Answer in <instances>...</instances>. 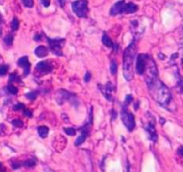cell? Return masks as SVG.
Segmentation results:
<instances>
[{
  "label": "cell",
  "instance_id": "obj_1",
  "mask_svg": "<svg viewBox=\"0 0 183 172\" xmlns=\"http://www.w3.org/2000/svg\"><path fill=\"white\" fill-rule=\"evenodd\" d=\"M147 86L154 100L161 107L169 109V107L172 102V95L171 91L160 80L159 77L154 78Z\"/></svg>",
  "mask_w": 183,
  "mask_h": 172
},
{
  "label": "cell",
  "instance_id": "obj_2",
  "mask_svg": "<svg viewBox=\"0 0 183 172\" xmlns=\"http://www.w3.org/2000/svg\"><path fill=\"white\" fill-rule=\"evenodd\" d=\"M136 52V40L133 39L130 45L125 48L123 55V73L125 80L128 82H130L134 77V60Z\"/></svg>",
  "mask_w": 183,
  "mask_h": 172
},
{
  "label": "cell",
  "instance_id": "obj_3",
  "mask_svg": "<svg viewBox=\"0 0 183 172\" xmlns=\"http://www.w3.org/2000/svg\"><path fill=\"white\" fill-rule=\"evenodd\" d=\"M139 7L136 4L129 2L126 3L124 0H118L110 9V15L111 16H116L118 14H133L138 11Z\"/></svg>",
  "mask_w": 183,
  "mask_h": 172
},
{
  "label": "cell",
  "instance_id": "obj_4",
  "mask_svg": "<svg viewBox=\"0 0 183 172\" xmlns=\"http://www.w3.org/2000/svg\"><path fill=\"white\" fill-rule=\"evenodd\" d=\"M93 125V107H89V119L86 121V123L79 128V131L81 132L80 136H78L75 142H74V145L75 146H80L81 144H82L83 142L86 141V139L89 137L90 131H91V127Z\"/></svg>",
  "mask_w": 183,
  "mask_h": 172
},
{
  "label": "cell",
  "instance_id": "obj_5",
  "mask_svg": "<svg viewBox=\"0 0 183 172\" xmlns=\"http://www.w3.org/2000/svg\"><path fill=\"white\" fill-rule=\"evenodd\" d=\"M144 129L148 135V139L153 142H157L158 136L155 128V119L151 113L147 112L145 115V119L143 121Z\"/></svg>",
  "mask_w": 183,
  "mask_h": 172
},
{
  "label": "cell",
  "instance_id": "obj_6",
  "mask_svg": "<svg viewBox=\"0 0 183 172\" xmlns=\"http://www.w3.org/2000/svg\"><path fill=\"white\" fill-rule=\"evenodd\" d=\"M121 119L126 126L129 132H132L136 127V122H135V117L132 113L130 112L128 108V106L123 104L122 109H121Z\"/></svg>",
  "mask_w": 183,
  "mask_h": 172
},
{
  "label": "cell",
  "instance_id": "obj_7",
  "mask_svg": "<svg viewBox=\"0 0 183 172\" xmlns=\"http://www.w3.org/2000/svg\"><path fill=\"white\" fill-rule=\"evenodd\" d=\"M56 101L59 105H62L67 101L70 102L72 105H74L75 107H78V105H79V101H78L77 95L73 92H70L64 89H60L57 91Z\"/></svg>",
  "mask_w": 183,
  "mask_h": 172
},
{
  "label": "cell",
  "instance_id": "obj_8",
  "mask_svg": "<svg viewBox=\"0 0 183 172\" xmlns=\"http://www.w3.org/2000/svg\"><path fill=\"white\" fill-rule=\"evenodd\" d=\"M88 0H75L71 3L73 13L80 18H87L89 14Z\"/></svg>",
  "mask_w": 183,
  "mask_h": 172
},
{
  "label": "cell",
  "instance_id": "obj_9",
  "mask_svg": "<svg viewBox=\"0 0 183 172\" xmlns=\"http://www.w3.org/2000/svg\"><path fill=\"white\" fill-rule=\"evenodd\" d=\"M47 41L48 46H49V49L52 51V53L58 57H62L64 55L62 49H63V47L65 46V39H62V38L51 39L47 36Z\"/></svg>",
  "mask_w": 183,
  "mask_h": 172
},
{
  "label": "cell",
  "instance_id": "obj_10",
  "mask_svg": "<svg viewBox=\"0 0 183 172\" xmlns=\"http://www.w3.org/2000/svg\"><path fill=\"white\" fill-rule=\"evenodd\" d=\"M98 89L100 90V92H102L103 96L107 99L108 101H112L113 100V92H115V86L114 84L111 82H107L105 85L102 84H98Z\"/></svg>",
  "mask_w": 183,
  "mask_h": 172
},
{
  "label": "cell",
  "instance_id": "obj_11",
  "mask_svg": "<svg viewBox=\"0 0 183 172\" xmlns=\"http://www.w3.org/2000/svg\"><path fill=\"white\" fill-rule=\"evenodd\" d=\"M54 65L50 63V61H40L36 65V71L39 74V75H45L50 74L53 71Z\"/></svg>",
  "mask_w": 183,
  "mask_h": 172
},
{
  "label": "cell",
  "instance_id": "obj_12",
  "mask_svg": "<svg viewBox=\"0 0 183 172\" xmlns=\"http://www.w3.org/2000/svg\"><path fill=\"white\" fill-rule=\"evenodd\" d=\"M149 55L148 54H139L138 57H137V61H136V72L138 75H142L144 70H145V67H146V64H147V60Z\"/></svg>",
  "mask_w": 183,
  "mask_h": 172
},
{
  "label": "cell",
  "instance_id": "obj_13",
  "mask_svg": "<svg viewBox=\"0 0 183 172\" xmlns=\"http://www.w3.org/2000/svg\"><path fill=\"white\" fill-rule=\"evenodd\" d=\"M17 65L21 66L24 69V76H28L30 73V63L29 61V58L27 56H24L22 58H20L17 61Z\"/></svg>",
  "mask_w": 183,
  "mask_h": 172
},
{
  "label": "cell",
  "instance_id": "obj_14",
  "mask_svg": "<svg viewBox=\"0 0 183 172\" xmlns=\"http://www.w3.org/2000/svg\"><path fill=\"white\" fill-rule=\"evenodd\" d=\"M102 42H103V44H104L106 47H110V48L113 49L115 53L118 52L119 45L115 44V43H113V42L110 39V37L107 35V33H104L103 36H102Z\"/></svg>",
  "mask_w": 183,
  "mask_h": 172
},
{
  "label": "cell",
  "instance_id": "obj_15",
  "mask_svg": "<svg viewBox=\"0 0 183 172\" xmlns=\"http://www.w3.org/2000/svg\"><path fill=\"white\" fill-rule=\"evenodd\" d=\"M35 55L38 58H45L47 57V54H48V50H47V47L45 46H38L35 48V51H34Z\"/></svg>",
  "mask_w": 183,
  "mask_h": 172
},
{
  "label": "cell",
  "instance_id": "obj_16",
  "mask_svg": "<svg viewBox=\"0 0 183 172\" xmlns=\"http://www.w3.org/2000/svg\"><path fill=\"white\" fill-rule=\"evenodd\" d=\"M49 133V128L46 125H40L38 127V134L41 138H46Z\"/></svg>",
  "mask_w": 183,
  "mask_h": 172
},
{
  "label": "cell",
  "instance_id": "obj_17",
  "mask_svg": "<svg viewBox=\"0 0 183 172\" xmlns=\"http://www.w3.org/2000/svg\"><path fill=\"white\" fill-rule=\"evenodd\" d=\"M21 163H22V166L27 167V168H33L36 166V160L33 159H28V160L22 161Z\"/></svg>",
  "mask_w": 183,
  "mask_h": 172
},
{
  "label": "cell",
  "instance_id": "obj_18",
  "mask_svg": "<svg viewBox=\"0 0 183 172\" xmlns=\"http://www.w3.org/2000/svg\"><path fill=\"white\" fill-rule=\"evenodd\" d=\"M13 39H14V36L13 33H8L7 35L5 36L4 38V42L6 46H11L13 45Z\"/></svg>",
  "mask_w": 183,
  "mask_h": 172
},
{
  "label": "cell",
  "instance_id": "obj_19",
  "mask_svg": "<svg viewBox=\"0 0 183 172\" xmlns=\"http://www.w3.org/2000/svg\"><path fill=\"white\" fill-rule=\"evenodd\" d=\"M8 82H9V83H14V82H16V83H21V78H20V76L18 75L15 72H13L12 74H10Z\"/></svg>",
  "mask_w": 183,
  "mask_h": 172
},
{
  "label": "cell",
  "instance_id": "obj_20",
  "mask_svg": "<svg viewBox=\"0 0 183 172\" xmlns=\"http://www.w3.org/2000/svg\"><path fill=\"white\" fill-rule=\"evenodd\" d=\"M38 95H39V91H32V92L26 93L25 97L30 101H35L37 97H38Z\"/></svg>",
  "mask_w": 183,
  "mask_h": 172
},
{
  "label": "cell",
  "instance_id": "obj_21",
  "mask_svg": "<svg viewBox=\"0 0 183 172\" xmlns=\"http://www.w3.org/2000/svg\"><path fill=\"white\" fill-rule=\"evenodd\" d=\"M117 62L115 61V59L111 60V64H110V72L112 74V75H114L116 73H117Z\"/></svg>",
  "mask_w": 183,
  "mask_h": 172
},
{
  "label": "cell",
  "instance_id": "obj_22",
  "mask_svg": "<svg viewBox=\"0 0 183 172\" xmlns=\"http://www.w3.org/2000/svg\"><path fill=\"white\" fill-rule=\"evenodd\" d=\"M6 91H7V92L10 93V94L16 95L18 92V88L17 87H15V86H13V84H8V85L6 86Z\"/></svg>",
  "mask_w": 183,
  "mask_h": 172
},
{
  "label": "cell",
  "instance_id": "obj_23",
  "mask_svg": "<svg viewBox=\"0 0 183 172\" xmlns=\"http://www.w3.org/2000/svg\"><path fill=\"white\" fill-rule=\"evenodd\" d=\"M19 25H20V22L16 17H13V19L11 22V30L13 31H15L19 29Z\"/></svg>",
  "mask_w": 183,
  "mask_h": 172
},
{
  "label": "cell",
  "instance_id": "obj_24",
  "mask_svg": "<svg viewBox=\"0 0 183 172\" xmlns=\"http://www.w3.org/2000/svg\"><path fill=\"white\" fill-rule=\"evenodd\" d=\"M64 131H65V134L68 135L69 136H73L76 134V130L73 127H65V128H64Z\"/></svg>",
  "mask_w": 183,
  "mask_h": 172
},
{
  "label": "cell",
  "instance_id": "obj_25",
  "mask_svg": "<svg viewBox=\"0 0 183 172\" xmlns=\"http://www.w3.org/2000/svg\"><path fill=\"white\" fill-rule=\"evenodd\" d=\"M8 69H9V66L7 65H0V76L5 75L6 73L8 72Z\"/></svg>",
  "mask_w": 183,
  "mask_h": 172
},
{
  "label": "cell",
  "instance_id": "obj_26",
  "mask_svg": "<svg viewBox=\"0 0 183 172\" xmlns=\"http://www.w3.org/2000/svg\"><path fill=\"white\" fill-rule=\"evenodd\" d=\"M21 1H22V3L24 4V6L25 7H28V8L33 7V5H34L33 0H21Z\"/></svg>",
  "mask_w": 183,
  "mask_h": 172
},
{
  "label": "cell",
  "instance_id": "obj_27",
  "mask_svg": "<svg viewBox=\"0 0 183 172\" xmlns=\"http://www.w3.org/2000/svg\"><path fill=\"white\" fill-rule=\"evenodd\" d=\"M132 102H133V97L130 94L126 95V97H125V101H124L123 104L127 105V106H129V105L131 104Z\"/></svg>",
  "mask_w": 183,
  "mask_h": 172
},
{
  "label": "cell",
  "instance_id": "obj_28",
  "mask_svg": "<svg viewBox=\"0 0 183 172\" xmlns=\"http://www.w3.org/2000/svg\"><path fill=\"white\" fill-rule=\"evenodd\" d=\"M24 108H25V105H24V103L19 102V103L15 104V105L13 106V110H15V111H17V110H23Z\"/></svg>",
  "mask_w": 183,
  "mask_h": 172
},
{
  "label": "cell",
  "instance_id": "obj_29",
  "mask_svg": "<svg viewBox=\"0 0 183 172\" xmlns=\"http://www.w3.org/2000/svg\"><path fill=\"white\" fill-rule=\"evenodd\" d=\"M12 124L14 125L15 127H22V126L24 125L23 121L20 120V119H13L12 121Z\"/></svg>",
  "mask_w": 183,
  "mask_h": 172
},
{
  "label": "cell",
  "instance_id": "obj_30",
  "mask_svg": "<svg viewBox=\"0 0 183 172\" xmlns=\"http://www.w3.org/2000/svg\"><path fill=\"white\" fill-rule=\"evenodd\" d=\"M11 167L13 168V169H17L22 167V163L20 161H18V160H13L11 163Z\"/></svg>",
  "mask_w": 183,
  "mask_h": 172
},
{
  "label": "cell",
  "instance_id": "obj_31",
  "mask_svg": "<svg viewBox=\"0 0 183 172\" xmlns=\"http://www.w3.org/2000/svg\"><path fill=\"white\" fill-rule=\"evenodd\" d=\"M23 112H24V115L25 117H28V118H31L32 117V112L30 111V109L26 108V107L23 109Z\"/></svg>",
  "mask_w": 183,
  "mask_h": 172
},
{
  "label": "cell",
  "instance_id": "obj_32",
  "mask_svg": "<svg viewBox=\"0 0 183 172\" xmlns=\"http://www.w3.org/2000/svg\"><path fill=\"white\" fill-rule=\"evenodd\" d=\"M84 82L85 83H89V81L91 80V74L89 72H86L85 75H84V78H83Z\"/></svg>",
  "mask_w": 183,
  "mask_h": 172
},
{
  "label": "cell",
  "instance_id": "obj_33",
  "mask_svg": "<svg viewBox=\"0 0 183 172\" xmlns=\"http://www.w3.org/2000/svg\"><path fill=\"white\" fill-rule=\"evenodd\" d=\"M40 2H41V4L45 7H48V6H50L51 0H40Z\"/></svg>",
  "mask_w": 183,
  "mask_h": 172
},
{
  "label": "cell",
  "instance_id": "obj_34",
  "mask_svg": "<svg viewBox=\"0 0 183 172\" xmlns=\"http://www.w3.org/2000/svg\"><path fill=\"white\" fill-rule=\"evenodd\" d=\"M34 40H35L36 42H39V41H41L42 34H40V33H37V34L34 36Z\"/></svg>",
  "mask_w": 183,
  "mask_h": 172
},
{
  "label": "cell",
  "instance_id": "obj_35",
  "mask_svg": "<svg viewBox=\"0 0 183 172\" xmlns=\"http://www.w3.org/2000/svg\"><path fill=\"white\" fill-rule=\"evenodd\" d=\"M58 1V3H59V6L62 7V8H64L65 6V4H66V1L67 0H57Z\"/></svg>",
  "mask_w": 183,
  "mask_h": 172
},
{
  "label": "cell",
  "instance_id": "obj_36",
  "mask_svg": "<svg viewBox=\"0 0 183 172\" xmlns=\"http://www.w3.org/2000/svg\"><path fill=\"white\" fill-rule=\"evenodd\" d=\"M177 153L180 155V157H182L183 156V147L182 146H180V147H179V149H178V151H177Z\"/></svg>",
  "mask_w": 183,
  "mask_h": 172
},
{
  "label": "cell",
  "instance_id": "obj_37",
  "mask_svg": "<svg viewBox=\"0 0 183 172\" xmlns=\"http://www.w3.org/2000/svg\"><path fill=\"white\" fill-rule=\"evenodd\" d=\"M116 118H117V112L114 109H112V120H114Z\"/></svg>",
  "mask_w": 183,
  "mask_h": 172
},
{
  "label": "cell",
  "instance_id": "obj_38",
  "mask_svg": "<svg viewBox=\"0 0 183 172\" xmlns=\"http://www.w3.org/2000/svg\"><path fill=\"white\" fill-rule=\"evenodd\" d=\"M3 24V17H2V14H0V25Z\"/></svg>",
  "mask_w": 183,
  "mask_h": 172
},
{
  "label": "cell",
  "instance_id": "obj_39",
  "mask_svg": "<svg viewBox=\"0 0 183 172\" xmlns=\"http://www.w3.org/2000/svg\"><path fill=\"white\" fill-rule=\"evenodd\" d=\"M160 121H161V124H165V119H160Z\"/></svg>",
  "mask_w": 183,
  "mask_h": 172
},
{
  "label": "cell",
  "instance_id": "obj_40",
  "mask_svg": "<svg viewBox=\"0 0 183 172\" xmlns=\"http://www.w3.org/2000/svg\"><path fill=\"white\" fill-rule=\"evenodd\" d=\"M2 166H3V165H2V163L0 162V170H2V169H2Z\"/></svg>",
  "mask_w": 183,
  "mask_h": 172
}]
</instances>
